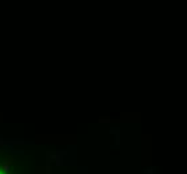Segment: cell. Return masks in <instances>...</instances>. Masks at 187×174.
Masks as SVG:
<instances>
[{
	"label": "cell",
	"instance_id": "obj_1",
	"mask_svg": "<svg viewBox=\"0 0 187 174\" xmlns=\"http://www.w3.org/2000/svg\"><path fill=\"white\" fill-rule=\"evenodd\" d=\"M0 174H6V173H4V172H2V170H0Z\"/></svg>",
	"mask_w": 187,
	"mask_h": 174
}]
</instances>
